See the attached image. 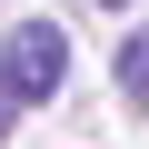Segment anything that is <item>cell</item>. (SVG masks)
Here are the masks:
<instances>
[{"mask_svg":"<svg viewBox=\"0 0 149 149\" xmlns=\"http://www.w3.org/2000/svg\"><path fill=\"white\" fill-rule=\"evenodd\" d=\"M60 80H70V40H60V20H20L10 40H0V100H10V109L60 100Z\"/></svg>","mask_w":149,"mask_h":149,"instance_id":"cell-1","label":"cell"},{"mask_svg":"<svg viewBox=\"0 0 149 149\" xmlns=\"http://www.w3.org/2000/svg\"><path fill=\"white\" fill-rule=\"evenodd\" d=\"M119 100H129V109H149V30L119 50Z\"/></svg>","mask_w":149,"mask_h":149,"instance_id":"cell-2","label":"cell"},{"mask_svg":"<svg viewBox=\"0 0 149 149\" xmlns=\"http://www.w3.org/2000/svg\"><path fill=\"white\" fill-rule=\"evenodd\" d=\"M0 129H10V100H0Z\"/></svg>","mask_w":149,"mask_h":149,"instance_id":"cell-3","label":"cell"},{"mask_svg":"<svg viewBox=\"0 0 149 149\" xmlns=\"http://www.w3.org/2000/svg\"><path fill=\"white\" fill-rule=\"evenodd\" d=\"M100 10H119V0H100Z\"/></svg>","mask_w":149,"mask_h":149,"instance_id":"cell-4","label":"cell"}]
</instances>
